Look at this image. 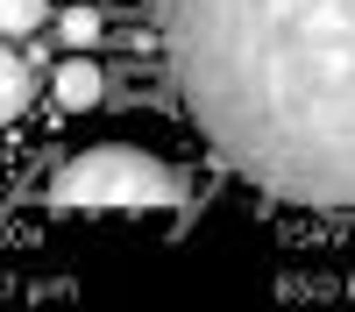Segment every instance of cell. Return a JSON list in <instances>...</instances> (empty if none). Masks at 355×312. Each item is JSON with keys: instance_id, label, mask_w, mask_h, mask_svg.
I'll use <instances>...</instances> for the list:
<instances>
[{"instance_id": "1", "label": "cell", "mask_w": 355, "mask_h": 312, "mask_svg": "<svg viewBox=\"0 0 355 312\" xmlns=\"http://www.w3.org/2000/svg\"><path fill=\"white\" fill-rule=\"evenodd\" d=\"M171 85L242 185L355 213V0H157Z\"/></svg>"}, {"instance_id": "2", "label": "cell", "mask_w": 355, "mask_h": 312, "mask_svg": "<svg viewBox=\"0 0 355 312\" xmlns=\"http://www.w3.org/2000/svg\"><path fill=\"white\" fill-rule=\"evenodd\" d=\"M192 199L185 170L135 149V142H93L57 163L50 178V206L64 213H178Z\"/></svg>"}, {"instance_id": "3", "label": "cell", "mask_w": 355, "mask_h": 312, "mask_svg": "<svg viewBox=\"0 0 355 312\" xmlns=\"http://www.w3.org/2000/svg\"><path fill=\"white\" fill-rule=\"evenodd\" d=\"M100 93H107V78H100L93 57H64V71H57V107L85 113V107H100Z\"/></svg>"}, {"instance_id": "4", "label": "cell", "mask_w": 355, "mask_h": 312, "mask_svg": "<svg viewBox=\"0 0 355 312\" xmlns=\"http://www.w3.org/2000/svg\"><path fill=\"white\" fill-rule=\"evenodd\" d=\"M28 93H36V78H28V64H21V57H15L8 43H0V128L28 113Z\"/></svg>"}, {"instance_id": "5", "label": "cell", "mask_w": 355, "mask_h": 312, "mask_svg": "<svg viewBox=\"0 0 355 312\" xmlns=\"http://www.w3.org/2000/svg\"><path fill=\"white\" fill-rule=\"evenodd\" d=\"M50 0H0V36H28V28H43Z\"/></svg>"}, {"instance_id": "6", "label": "cell", "mask_w": 355, "mask_h": 312, "mask_svg": "<svg viewBox=\"0 0 355 312\" xmlns=\"http://www.w3.org/2000/svg\"><path fill=\"white\" fill-rule=\"evenodd\" d=\"M57 36H64V50H93L100 43V8H71L57 21Z\"/></svg>"}]
</instances>
